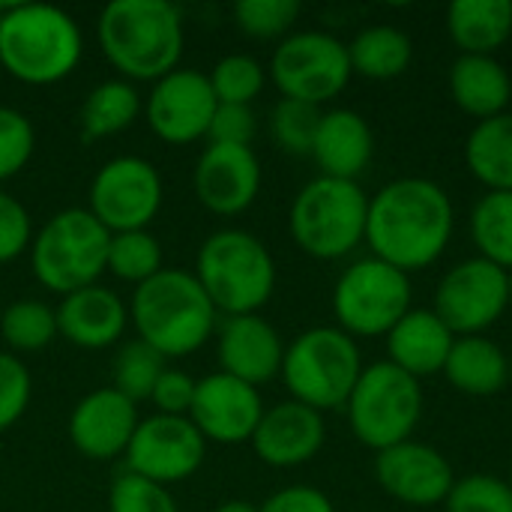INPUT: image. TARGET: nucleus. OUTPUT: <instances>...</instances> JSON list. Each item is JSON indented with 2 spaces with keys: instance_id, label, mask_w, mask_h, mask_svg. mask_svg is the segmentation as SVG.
Segmentation results:
<instances>
[{
  "instance_id": "obj_44",
  "label": "nucleus",
  "mask_w": 512,
  "mask_h": 512,
  "mask_svg": "<svg viewBox=\"0 0 512 512\" xmlns=\"http://www.w3.org/2000/svg\"><path fill=\"white\" fill-rule=\"evenodd\" d=\"M156 408L168 417H180L192 408V399H195V381L177 369H165L162 378L156 381L153 387V396Z\"/></svg>"
},
{
  "instance_id": "obj_45",
  "label": "nucleus",
  "mask_w": 512,
  "mask_h": 512,
  "mask_svg": "<svg viewBox=\"0 0 512 512\" xmlns=\"http://www.w3.org/2000/svg\"><path fill=\"white\" fill-rule=\"evenodd\" d=\"M261 512H333V504L324 492L309 486H291L267 498Z\"/></svg>"
},
{
  "instance_id": "obj_47",
  "label": "nucleus",
  "mask_w": 512,
  "mask_h": 512,
  "mask_svg": "<svg viewBox=\"0 0 512 512\" xmlns=\"http://www.w3.org/2000/svg\"><path fill=\"white\" fill-rule=\"evenodd\" d=\"M507 294H510V303H512V267L507 270Z\"/></svg>"
},
{
  "instance_id": "obj_31",
  "label": "nucleus",
  "mask_w": 512,
  "mask_h": 512,
  "mask_svg": "<svg viewBox=\"0 0 512 512\" xmlns=\"http://www.w3.org/2000/svg\"><path fill=\"white\" fill-rule=\"evenodd\" d=\"M138 108H141L138 93L129 84H123V81L99 84L81 108L84 138L93 141V138H105V135L126 129L138 117Z\"/></svg>"
},
{
  "instance_id": "obj_34",
  "label": "nucleus",
  "mask_w": 512,
  "mask_h": 512,
  "mask_svg": "<svg viewBox=\"0 0 512 512\" xmlns=\"http://www.w3.org/2000/svg\"><path fill=\"white\" fill-rule=\"evenodd\" d=\"M0 330H3V339L12 348L39 351V348H45L54 339L57 315L45 303H39V300H18V303H12L3 312Z\"/></svg>"
},
{
  "instance_id": "obj_26",
  "label": "nucleus",
  "mask_w": 512,
  "mask_h": 512,
  "mask_svg": "<svg viewBox=\"0 0 512 512\" xmlns=\"http://www.w3.org/2000/svg\"><path fill=\"white\" fill-rule=\"evenodd\" d=\"M447 381L468 396H495L510 384V357L483 336H459L444 363Z\"/></svg>"
},
{
  "instance_id": "obj_46",
  "label": "nucleus",
  "mask_w": 512,
  "mask_h": 512,
  "mask_svg": "<svg viewBox=\"0 0 512 512\" xmlns=\"http://www.w3.org/2000/svg\"><path fill=\"white\" fill-rule=\"evenodd\" d=\"M216 512H261L258 507H252V504H246V501H228V504H222Z\"/></svg>"
},
{
  "instance_id": "obj_30",
  "label": "nucleus",
  "mask_w": 512,
  "mask_h": 512,
  "mask_svg": "<svg viewBox=\"0 0 512 512\" xmlns=\"http://www.w3.org/2000/svg\"><path fill=\"white\" fill-rule=\"evenodd\" d=\"M471 237L480 258L510 270L512 267V192H489L471 213Z\"/></svg>"
},
{
  "instance_id": "obj_38",
  "label": "nucleus",
  "mask_w": 512,
  "mask_h": 512,
  "mask_svg": "<svg viewBox=\"0 0 512 512\" xmlns=\"http://www.w3.org/2000/svg\"><path fill=\"white\" fill-rule=\"evenodd\" d=\"M237 24L258 39H270L285 33L297 15H300V3L297 0H240L234 6Z\"/></svg>"
},
{
  "instance_id": "obj_27",
  "label": "nucleus",
  "mask_w": 512,
  "mask_h": 512,
  "mask_svg": "<svg viewBox=\"0 0 512 512\" xmlns=\"http://www.w3.org/2000/svg\"><path fill=\"white\" fill-rule=\"evenodd\" d=\"M447 30L462 54L492 57L512 36L510 0H456L447 9Z\"/></svg>"
},
{
  "instance_id": "obj_37",
  "label": "nucleus",
  "mask_w": 512,
  "mask_h": 512,
  "mask_svg": "<svg viewBox=\"0 0 512 512\" xmlns=\"http://www.w3.org/2000/svg\"><path fill=\"white\" fill-rule=\"evenodd\" d=\"M444 507L447 512H512V486L492 474H471L453 483Z\"/></svg>"
},
{
  "instance_id": "obj_10",
  "label": "nucleus",
  "mask_w": 512,
  "mask_h": 512,
  "mask_svg": "<svg viewBox=\"0 0 512 512\" xmlns=\"http://www.w3.org/2000/svg\"><path fill=\"white\" fill-rule=\"evenodd\" d=\"M333 309L342 330L354 336H387L411 312L408 273L366 258L351 264L333 291Z\"/></svg>"
},
{
  "instance_id": "obj_24",
  "label": "nucleus",
  "mask_w": 512,
  "mask_h": 512,
  "mask_svg": "<svg viewBox=\"0 0 512 512\" xmlns=\"http://www.w3.org/2000/svg\"><path fill=\"white\" fill-rule=\"evenodd\" d=\"M57 330L81 348H105L126 327V309L108 288H81L60 303Z\"/></svg>"
},
{
  "instance_id": "obj_16",
  "label": "nucleus",
  "mask_w": 512,
  "mask_h": 512,
  "mask_svg": "<svg viewBox=\"0 0 512 512\" xmlns=\"http://www.w3.org/2000/svg\"><path fill=\"white\" fill-rule=\"evenodd\" d=\"M216 93L207 75L183 69V72H168L147 105V117L153 132L162 141L171 144H186L201 135H207L210 120L216 114Z\"/></svg>"
},
{
  "instance_id": "obj_40",
  "label": "nucleus",
  "mask_w": 512,
  "mask_h": 512,
  "mask_svg": "<svg viewBox=\"0 0 512 512\" xmlns=\"http://www.w3.org/2000/svg\"><path fill=\"white\" fill-rule=\"evenodd\" d=\"M33 153V129L24 114L0 108V180L24 168Z\"/></svg>"
},
{
  "instance_id": "obj_21",
  "label": "nucleus",
  "mask_w": 512,
  "mask_h": 512,
  "mask_svg": "<svg viewBox=\"0 0 512 512\" xmlns=\"http://www.w3.org/2000/svg\"><path fill=\"white\" fill-rule=\"evenodd\" d=\"M219 357L225 375L240 378L243 384H264L270 381L285 360V348L279 333L258 315H237L222 327Z\"/></svg>"
},
{
  "instance_id": "obj_43",
  "label": "nucleus",
  "mask_w": 512,
  "mask_h": 512,
  "mask_svg": "<svg viewBox=\"0 0 512 512\" xmlns=\"http://www.w3.org/2000/svg\"><path fill=\"white\" fill-rule=\"evenodd\" d=\"M30 240V219L27 210L0 192V264L12 261Z\"/></svg>"
},
{
  "instance_id": "obj_11",
  "label": "nucleus",
  "mask_w": 512,
  "mask_h": 512,
  "mask_svg": "<svg viewBox=\"0 0 512 512\" xmlns=\"http://www.w3.org/2000/svg\"><path fill=\"white\" fill-rule=\"evenodd\" d=\"M273 81L285 99L321 105L339 96L351 78L348 45L330 33H294L273 54Z\"/></svg>"
},
{
  "instance_id": "obj_12",
  "label": "nucleus",
  "mask_w": 512,
  "mask_h": 512,
  "mask_svg": "<svg viewBox=\"0 0 512 512\" xmlns=\"http://www.w3.org/2000/svg\"><path fill=\"white\" fill-rule=\"evenodd\" d=\"M507 306V270L486 258H468L447 270L438 282L432 312L450 327L453 336H477L492 327Z\"/></svg>"
},
{
  "instance_id": "obj_5",
  "label": "nucleus",
  "mask_w": 512,
  "mask_h": 512,
  "mask_svg": "<svg viewBox=\"0 0 512 512\" xmlns=\"http://www.w3.org/2000/svg\"><path fill=\"white\" fill-rule=\"evenodd\" d=\"M198 282L210 303L231 318L252 315L276 285V267L261 240L246 231L213 234L198 255Z\"/></svg>"
},
{
  "instance_id": "obj_36",
  "label": "nucleus",
  "mask_w": 512,
  "mask_h": 512,
  "mask_svg": "<svg viewBox=\"0 0 512 512\" xmlns=\"http://www.w3.org/2000/svg\"><path fill=\"white\" fill-rule=\"evenodd\" d=\"M210 84H213L216 102L249 105L264 87V69L258 66V60H252L246 54H231V57L216 63Z\"/></svg>"
},
{
  "instance_id": "obj_14",
  "label": "nucleus",
  "mask_w": 512,
  "mask_h": 512,
  "mask_svg": "<svg viewBox=\"0 0 512 512\" xmlns=\"http://www.w3.org/2000/svg\"><path fill=\"white\" fill-rule=\"evenodd\" d=\"M126 453L132 474L159 486L177 483L198 471L204 459V435L195 429L192 420L159 414L138 423Z\"/></svg>"
},
{
  "instance_id": "obj_13",
  "label": "nucleus",
  "mask_w": 512,
  "mask_h": 512,
  "mask_svg": "<svg viewBox=\"0 0 512 512\" xmlns=\"http://www.w3.org/2000/svg\"><path fill=\"white\" fill-rule=\"evenodd\" d=\"M162 201V183L150 162L135 156H120L108 162L90 189V213L117 234L144 231L156 216Z\"/></svg>"
},
{
  "instance_id": "obj_7",
  "label": "nucleus",
  "mask_w": 512,
  "mask_h": 512,
  "mask_svg": "<svg viewBox=\"0 0 512 512\" xmlns=\"http://www.w3.org/2000/svg\"><path fill=\"white\" fill-rule=\"evenodd\" d=\"M369 198L357 180L318 177L291 207V234L312 258H342L366 240Z\"/></svg>"
},
{
  "instance_id": "obj_32",
  "label": "nucleus",
  "mask_w": 512,
  "mask_h": 512,
  "mask_svg": "<svg viewBox=\"0 0 512 512\" xmlns=\"http://www.w3.org/2000/svg\"><path fill=\"white\" fill-rule=\"evenodd\" d=\"M162 372H165V357L153 345H147L144 339L129 342L114 360V390L123 393L129 402L150 399Z\"/></svg>"
},
{
  "instance_id": "obj_33",
  "label": "nucleus",
  "mask_w": 512,
  "mask_h": 512,
  "mask_svg": "<svg viewBox=\"0 0 512 512\" xmlns=\"http://www.w3.org/2000/svg\"><path fill=\"white\" fill-rule=\"evenodd\" d=\"M162 264V249L156 243V237H150L147 231H126V234H114L108 243V270L126 282H147L159 273Z\"/></svg>"
},
{
  "instance_id": "obj_48",
  "label": "nucleus",
  "mask_w": 512,
  "mask_h": 512,
  "mask_svg": "<svg viewBox=\"0 0 512 512\" xmlns=\"http://www.w3.org/2000/svg\"><path fill=\"white\" fill-rule=\"evenodd\" d=\"M510 384H512V357H510Z\"/></svg>"
},
{
  "instance_id": "obj_17",
  "label": "nucleus",
  "mask_w": 512,
  "mask_h": 512,
  "mask_svg": "<svg viewBox=\"0 0 512 512\" xmlns=\"http://www.w3.org/2000/svg\"><path fill=\"white\" fill-rule=\"evenodd\" d=\"M189 411L195 429L219 444L249 441L264 417L258 390L225 372L195 384V399Z\"/></svg>"
},
{
  "instance_id": "obj_18",
  "label": "nucleus",
  "mask_w": 512,
  "mask_h": 512,
  "mask_svg": "<svg viewBox=\"0 0 512 512\" xmlns=\"http://www.w3.org/2000/svg\"><path fill=\"white\" fill-rule=\"evenodd\" d=\"M261 186V168L249 147L210 144L195 168V192L201 204L219 216L246 210Z\"/></svg>"
},
{
  "instance_id": "obj_15",
  "label": "nucleus",
  "mask_w": 512,
  "mask_h": 512,
  "mask_svg": "<svg viewBox=\"0 0 512 512\" xmlns=\"http://www.w3.org/2000/svg\"><path fill=\"white\" fill-rule=\"evenodd\" d=\"M375 477L390 498L408 507H438L456 483L450 462L435 447L417 441L381 450L375 459Z\"/></svg>"
},
{
  "instance_id": "obj_22",
  "label": "nucleus",
  "mask_w": 512,
  "mask_h": 512,
  "mask_svg": "<svg viewBox=\"0 0 512 512\" xmlns=\"http://www.w3.org/2000/svg\"><path fill=\"white\" fill-rule=\"evenodd\" d=\"M453 342L456 336L432 309H411L387 333V354L393 366L420 381L426 375L444 372Z\"/></svg>"
},
{
  "instance_id": "obj_1",
  "label": "nucleus",
  "mask_w": 512,
  "mask_h": 512,
  "mask_svg": "<svg viewBox=\"0 0 512 512\" xmlns=\"http://www.w3.org/2000/svg\"><path fill=\"white\" fill-rule=\"evenodd\" d=\"M453 201L426 177H402L375 192L366 240L378 261L411 273L435 264L453 237Z\"/></svg>"
},
{
  "instance_id": "obj_39",
  "label": "nucleus",
  "mask_w": 512,
  "mask_h": 512,
  "mask_svg": "<svg viewBox=\"0 0 512 512\" xmlns=\"http://www.w3.org/2000/svg\"><path fill=\"white\" fill-rule=\"evenodd\" d=\"M111 512H177L174 498L153 480H144L138 474H123L111 486Z\"/></svg>"
},
{
  "instance_id": "obj_28",
  "label": "nucleus",
  "mask_w": 512,
  "mask_h": 512,
  "mask_svg": "<svg viewBox=\"0 0 512 512\" xmlns=\"http://www.w3.org/2000/svg\"><path fill=\"white\" fill-rule=\"evenodd\" d=\"M471 174L492 192H512V114L480 120L465 144Z\"/></svg>"
},
{
  "instance_id": "obj_20",
  "label": "nucleus",
  "mask_w": 512,
  "mask_h": 512,
  "mask_svg": "<svg viewBox=\"0 0 512 512\" xmlns=\"http://www.w3.org/2000/svg\"><path fill=\"white\" fill-rule=\"evenodd\" d=\"M135 429H138L135 402H129L114 387L90 393L75 408L72 423H69L72 444L84 456H90V459H111V456H117L120 450L129 447Z\"/></svg>"
},
{
  "instance_id": "obj_23",
  "label": "nucleus",
  "mask_w": 512,
  "mask_h": 512,
  "mask_svg": "<svg viewBox=\"0 0 512 512\" xmlns=\"http://www.w3.org/2000/svg\"><path fill=\"white\" fill-rule=\"evenodd\" d=\"M372 150H375L372 129L357 111L336 108L321 117L312 156L321 165L324 177L357 180L363 168L369 165Z\"/></svg>"
},
{
  "instance_id": "obj_35",
  "label": "nucleus",
  "mask_w": 512,
  "mask_h": 512,
  "mask_svg": "<svg viewBox=\"0 0 512 512\" xmlns=\"http://www.w3.org/2000/svg\"><path fill=\"white\" fill-rule=\"evenodd\" d=\"M321 117L324 114L318 111V105H309V102H300V99H282L273 108V120H270L273 138L279 141L282 150L306 156L315 147Z\"/></svg>"
},
{
  "instance_id": "obj_9",
  "label": "nucleus",
  "mask_w": 512,
  "mask_h": 512,
  "mask_svg": "<svg viewBox=\"0 0 512 512\" xmlns=\"http://www.w3.org/2000/svg\"><path fill=\"white\" fill-rule=\"evenodd\" d=\"M111 231L87 210L57 213L33 243V270L39 282L60 294L90 288L108 264Z\"/></svg>"
},
{
  "instance_id": "obj_19",
  "label": "nucleus",
  "mask_w": 512,
  "mask_h": 512,
  "mask_svg": "<svg viewBox=\"0 0 512 512\" xmlns=\"http://www.w3.org/2000/svg\"><path fill=\"white\" fill-rule=\"evenodd\" d=\"M255 453L273 468H294L318 456L324 444V420L300 402H282L264 411L255 435Z\"/></svg>"
},
{
  "instance_id": "obj_25",
  "label": "nucleus",
  "mask_w": 512,
  "mask_h": 512,
  "mask_svg": "<svg viewBox=\"0 0 512 512\" xmlns=\"http://www.w3.org/2000/svg\"><path fill=\"white\" fill-rule=\"evenodd\" d=\"M450 93L465 114L480 120L498 117L510 102V72L495 57L462 54L450 69Z\"/></svg>"
},
{
  "instance_id": "obj_49",
  "label": "nucleus",
  "mask_w": 512,
  "mask_h": 512,
  "mask_svg": "<svg viewBox=\"0 0 512 512\" xmlns=\"http://www.w3.org/2000/svg\"><path fill=\"white\" fill-rule=\"evenodd\" d=\"M510 486H512V477H510Z\"/></svg>"
},
{
  "instance_id": "obj_3",
  "label": "nucleus",
  "mask_w": 512,
  "mask_h": 512,
  "mask_svg": "<svg viewBox=\"0 0 512 512\" xmlns=\"http://www.w3.org/2000/svg\"><path fill=\"white\" fill-rule=\"evenodd\" d=\"M108 60L132 78H165L183 48L180 15L165 0H114L99 18Z\"/></svg>"
},
{
  "instance_id": "obj_6",
  "label": "nucleus",
  "mask_w": 512,
  "mask_h": 512,
  "mask_svg": "<svg viewBox=\"0 0 512 512\" xmlns=\"http://www.w3.org/2000/svg\"><path fill=\"white\" fill-rule=\"evenodd\" d=\"M282 375L294 402L309 405L312 411H330L348 405L360 375V348L357 342L336 327L306 330L282 360Z\"/></svg>"
},
{
  "instance_id": "obj_41",
  "label": "nucleus",
  "mask_w": 512,
  "mask_h": 512,
  "mask_svg": "<svg viewBox=\"0 0 512 512\" xmlns=\"http://www.w3.org/2000/svg\"><path fill=\"white\" fill-rule=\"evenodd\" d=\"M30 399V375L24 363L9 354H0V432L9 429L27 408Z\"/></svg>"
},
{
  "instance_id": "obj_29",
  "label": "nucleus",
  "mask_w": 512,
  "mask_h": 512,
  "mask_svg": "<svg viewBox=\"0 0 512 512\" xmlns=\"http://www.w3.org/2000/svg\"><path fill=\"white\" fill-rule=\"evenodd\" d=\"M411 54H414V45L408 33H402L399 27H387V24L360 30L354 42L348 45L351 72H360L363 78H372V81L399 78L411 66Z\"/></svg>"
},
{
  "instance_id": "obj_2",
  "label": "nucleus",
  "mask_w": 512,
  "mask_h": 512,
  "mask_svg": "<svg viewBox=\"0 0 512 512\" xmlns=\"http://www.w3.org/2000/svg\"><path fill=\"white\" fill-rule=\"evenodd\" d=\"M132 318L141 339L162 357H183L201 348L213 333L216 306L195 276L183 270H159L138 285Z\"/></svg>"
},
{
  "instance_id": "obj_8",
  "label": "nucleus",
  "mask_w": 512,
  "mask_h": 512,
  "mask_svg": "<svg viewBox=\"0 0 512 512\" xmlns=\"http://www.w3.org/2000/svg\"><path fill=\"white\" fill-rule=\"evenodd\" d=\"M348 417L354 435L378 453L411 441V432L423 417L420 381L393 366L390 360L375 363L363 369L348 399Z\"/></svg>"
},
{
  "instance_id": "obj_42",
  "label": "nucleus",
  "mask_w": 512,
  "mask_h": 512,
  "mask_svg": "<svg viewBox=\"0 0 512 512\" xmlns=\"http://www.w3.org/2000/svg\"><path fill=\"white\" fill-rule=\"evenodd\" d=\"M213 144H228V147H249L255 138V114L249 105H216V114L207 129Z\"/></svg>"
},
{
  "instance_id": "obj_4",
  "label": "nucleus",
  "mask_w": 512,
  "mask_h": 512,
  "mask_svg": "<svg viewBox=\"0 0 512 512\" xmlns=\"http://www.w3.org/2000/svg\"><path fill=\"white\" fill-rule=\"evenodd\" d=\"M81 33L75 21L45 3H15L0 15V63L27 84H51L75 69Z\"/></svg>"
}]
</instances>
